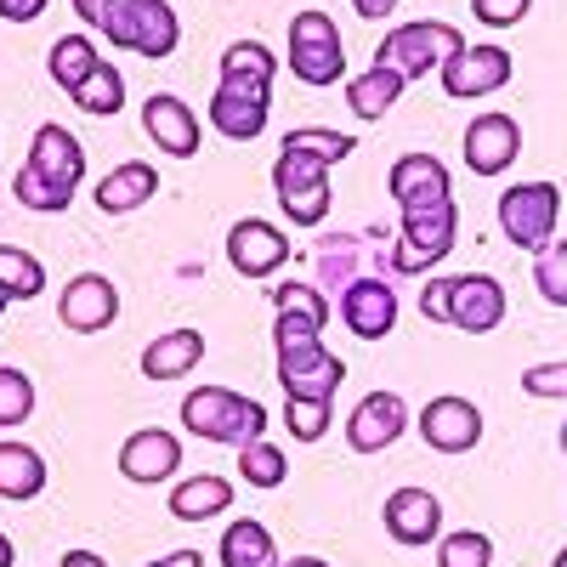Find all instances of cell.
Masks as SVG:
<instances>
[{
    "label": "cell",
    "instance_id": "6da1fadb",
    "mask_svg": "<svg viewBox=\"0 0 567 567\" xmlns=\"http://www.w3.org/2000/svg\"><path fill=\"white\" fill-rule=\"evenodd\" d=\"M80 182H85V142H80L69 125L45 120V125L34 131V142H29L23 171L12 176V199H18L23 210L58 216V210L74 205Z\"/></svg>",
    "mask_w": 567,
    "mask_h": 567
},
{
    "label": "cell",
    "instance_id": "7a4b0ae2",
    "mask_svg": "<svg viewBox=\"0 0 567 567\" xmlns=\"http://www.w3.org/2000/svg\"><path fill=\"white\" fill-rule=\"evenodd\" d=\"M182 425L205 443H227V449H245L261 443L267 432V409L245 392H227V386H199L182 398Z\"/></svg>",
    "mask_w": 567,
    "mask_h": 567
},
{
    "label": "cell",
    "instance_id": "3957f363",
    "mask_svg": "<svg viewBox=\"0 0 567 567\" xmlns=\"http://www.w3.org/2000/svg\"><path fill=\"white\" fill-rule=\"evenodd\" d=\"M103 29V40H114L120 52H136V58H171L176 40H182V23L171 12V0H109L103 18L91 23Z\"/></svg>",
    "mask_w": 567,
    "mask_h": 567
},
{
    "label": "cell",
    "instance_id": "277c9868",
    "mask_svg": "<svg viewBox=\"0 0 567 567\" xmlns=\"http://www.w3.org/2000/svg\"><path fill=\"white\" fill-rule=\"evenodd\" d=\"M272 194L296 227H318L329 216V159L284 136V154L272 165Z\"/></svg>",
    "mask_w": 567,
    "mask_h": 567
},
{
    "label": "cell",
    "instance_id": "5b68a950",
    "mask_svg": "<svg viewBox=\"0 0 567 567\" xmlns=\"http://www.w3.org/2000/svg\"><path fill=\"white\" fill-rule=\"evenodd\" d=\"M465 52V34L454 23H432V18H420V23H398L381 45H374V63H386L398 69L403 80H425L432 69H443L449 58Z\"/></svg>",
    "mask_w": 567,
    "mask_h": 567
},
{
    "label": "cell",
    "instance_id": "8992f818",
    "mask_svg": "<svg viewBox=\"0 0 567 567\" xmlns=\"http://www.w3.org/2000/svg\"><path fill=\"white\" fill-rule=\"evenodd\" d=\"M272 120V80L245 74V69H221V85L210 97V125L227 142H256Z\"/></svg>",
    "mask_w": 567,
    "mask_h": 567
},
{
    "label": "cell",
    "instance_id": "52a82bcc",
    "mask_svg": "<svg viewBox=\"0 0 567 567\" xmlns=\"http://www.w3.org/2000/svg\"><path fill=\"white\" fill-rule=\"evenodd\" d=\"M561 221V187L556 182H516L499 194V233L516 250H545Z\"/></svg>",
    "mask_w": 567,
    "mask_h": 567
},
{
    "label": "cell",
    "instance_id": "ba28073f",
    "mask_svg": "<svg viewBox=\"0 0 567 567\" xmlns=\"http://www.w3.org/2000/svg\"><path fill=\"white\" fill-rule=\"evenodd\" d=\"M454 233H460V210H454V199L403 210L398 245H392V267H398V272H425V267H437V261L454 250Z\"/></svg>",
    "mask_w": 567,
    "mask_h": 567
},
{
    "label": "cell",
    "instance_id": "9c48e42d",
    "mask_svg": "<svg viewBox=\"0 0 567 567\" xmlns=\"http://www.w3.org/2000/svg\"><path fill=\"white\" fill-rule=\"evenodd\" d=\"M290 69L301 85H336L347 80V45L329 12H296L290 23Z\"/></svg>",
    "mask_w": 567,
    "mask_h": 567
},
{
    "label": "cell",
    "instance_id": "30bf717a",
    "mask_svg": "<svg viewBox=\"0 0 567 567\" xmlns=\"http://www.w3.org/2000/svg\"><path fill=\"white\" fill-rule=\"evenodd\" d=\"M341 381H347V363L323 341L278 347V386H284V398H336Z\"/></svg>",
    "mask_w": 567,
    "mask_h": 567
},
{
    "label": "cell",
    "instance_id": "8fae6325",
    "mask_svg": "<svg viewBox=\"0 0 567 567\" xmlns=\"http://www.w3.org/2000/svg\"><path fill=\"white\" fill-rule=\"evenodd\" d=\"M420 437H425V449H437V454H471L483 443V409L471 403V398H432L420 409Z\"/></svg>",
    "mask_w": 567,
    "mask_h": 567
},
{
    "label": "cell",
    "instance_id": "7c38bea8",
    "mask_svg": "<svg viewBox=\"0 0 567 567\" xmlns=\"http://www.w3.org/2000/svg\"><path fill=\"white\" fill-rule=\"evenodd\" d=\"M437 74H443V91L454 103H477V97H494L511 80V52L505 45H465V52L449 58Z\"/></svg>",
    "mask_w": 567,
    "mask_h": 567
},
{
    "label": "cell",
    "instance_id": "4fadbf2b",
    "mask_svg": "<svg viewBox=\"0 0 567 567\" xmlns=\"http://www.w3.org/2000/svg\"><path fill=\"white\" fill-rule=\"evenodd\" d=\"M505 318V284L488 272H460L449 278V323L465 336H488Z\"/></svg>",
    "mask_w": 567,
    "mask_h": 567
},
{
    "label": "cell",
    "instance_id": "5bb4252c",
    "mask_svg": "<svg viewBox=\"0 0 567 567\" xmlns=\"http://www.w3.org/2000/svg\"><path fill=\"white\" fill-rule=\"evenodd\" d=\"M58 318H63V329H74V336H97V329H109L120 318L114 278H103V272L69 278V290L58 296Z\"/></svg>",
    "mask_w": 567,
    "mask_h": 567
},
{
    "label": "cell",
    "instance_id": "9a60e30c",
    "mask_svg": "<svg viewBox=\"0 0 567 567\" xmlns=\"http://www.w3.org/2000/svg\"><path fill=\"white\" fill-rule=\"evenodd\" d=\"M227 261H233L239 278H272L284 261H290V239H284L272 221L245 216V221H233V233H227Z\"/></svg>",
    "mask_w": 567,
    "mask_h": 567
},
{
    "label": "cell",
    "instance_id": "2e32d148",
    "mask_svg": "<svg viewBox=\"0 0 567 567\" xmlns=\"http://www.w3.org/2000/svg\"><path fill=\"white\" fill-rule=\"evenodd\" d=\"M409 432V403L398 392H369L352 414H347V443L352 454H381Z\"/></svg>",
    "mask_w": 567,
    "mask_h": 567
},
{
    "label": "cell",
    "instance_id": "e0dca14e",
    "mask_svg": "<svg viewBox=\"0 0 567 567\" xmlns=\"http://www.w3.org/2000/svg\"><path fill=\"white\" fill-rule=\"evenodd\" d=\"M523 154V125L511 114H477L465 125V165L477 176H505Z\"/></svg>",
    "mask_w": 567,
    "mask_h": 567
},
{
    "label": "cell",
    "instance_id": "ac0fdd59",
    "mask_svg": "<svg viewBox=\"0 0 567 567\" xmlns=\"http://www.w3.org/2000/svg\"><path fill=\"white\" fill-rule=\"evenodd\" d=\"M142 131H148V142L159 154H171V159H194L199 154V114L187 109L182 97H171V91H154V97L142 103Z\"/></svg>",
    "mask_w": 567,
    "mask_h": 567
},
{
    "label": "cell",
    "instance_id": "d6986e66",
    "mask_svg": "<svg viewBox=\"0 0 567 567\" xmlns=\"http://www.w3.org/2000/svg\"><path fill=\"white\" fill-rule=\"evenodd\" d=\"M176 465H182V443H176V432H159V425H148V432H131V437L120 443V477H125V483H142V488L171 483Z\"/></svg>",
    "mask_w": 567,
    "mask_h": 567
},
{
    "label": "cell",
    "instance_id": "ffe728a7",
    "mask_svg": "<svg viewBox=\"0 0 567 567\" xmlns=\"http://www.w3.org/2000/svg\"><path fill=\"white\" fill-rule=\"evenodd\" d=\"M341 318L358 341H386L398 329V296L386 278H352L341 296Z\"/></svg>",
    "mask_w": 567,
    "mask_h": 567
},
{
    "label": "cell",
    "instance_id": "44dd1931",
    "mask_svg": "<svg viewBox=\"0 0 567 567\" xmlns=\"http://www.w3.org/2000/svg\"><path fill=\"white\" fill-rule=\"evenodd\" d=\"M386 194L398 210H414V205H443L454 194V182H449V165L437 154H403L386 171Z\"/></svg>",
    "mask_w": 567,
    "mask_h": 567
},
{
    "label": "cell",
    "instance_id": "7402d4cb",
    "mask_svg": "<svg viewBox=\"0 0 567 567\" xmlns=\"http://www.w3.org/2000/svg\"><path fill=\"white\" fill-rule=\"evenodd\" d=\"M272 341L278 347H296V341H318V329L329 323V301L318 296V284H272Z\"/></svg>",
    "mask_w": 567,
    "mask_h": 567
},
{
    "label": "cell",
    "instance_id": "603a6c76",
    "mask_svg": "<svg viewBox=\"0 0 567 567\" xmlns=\"http://www.w3.org/2000/svg\"><path fill=\"white\" fill-rule=\"evenodd\" d=\"M381 523H386V534H392L398 545L414 550V545H432V539L443 534V505H437L432 488H398V494H386Z\"/></svg>",
    "mask_w": 567,
    "mask_h": 567
},
{
    "label": "cell",
    "instance_id": "cb8c5ba5",
    "mask_svg": "<svg viewBox=\"0 0 567 567\" xmlns=\"http://www.w3.org/2000/svg\"><path fill=\"white\" fill-rule=\"evenodd\" d=\"M205 358V336L199 329H159V336L142 347V374L148 381H182V374H194Z\"/></svg>",
    "mask_w": 567,
    "mask_h": 567
},
{
    "label": "cell",
    "instance_id": "d4e9b609",
    "mask_svg": "<svg viewBox=\"0 0 567 567\" xmlns=\"http://www.w3.org/2000/svg\"><path fill=\"white\" fill-rule=\"evenodd\" d=\"M154 194H159V171L148 159H125V165H114L97 182V210L103 216H131V210L148 205Z\"/></svg>",
    "mask_w": 567,
    "mask_h": 567
},
{
    "label": "cell",
    "instance_id": "484cf974",
    "mask_svg": "<svg viewBox=\"0 0 567 567\" xmlns=\"http://www.w3.org/2000/svg\"><path fill=\"white\" fill-rule=\"evenodd\" d=\"M403 85H409V80H403L398 69L374 63V69H363V74L347 80V103H352L358 120H386V114L398 109V97H403Z\"/></svg>",
    "mask_w": 567,
    "mask_h": 567
},
{
    "label": "cell",
    "instance_id": "4316f807",
    "mask_svg": "<svg viewBox=\"0 0 567 567\" xmlns=\"http://www.w3.org/2000/svg\"><path fill=\"white\" fill-rule=\"evenodd\" d=\"M216 556H221V567H278V545H272V534L256 523V516L227 523Z\"/></svg>",
    "mask_w": 567,
    "mask_h": 567
},
{
    "label": "cell",
    "instance_id": "83f0119b",
    "mask_svg": "<svg viewBox=\"0 0 567 567\" xmlns=\"http://www.w3.org/2000/svg\"><path fill=\"white\" fill-rule=\"evenodd\" d=\"M233 505V483L227 477H187L171 488V516L176 523H210Z\"/></svg>",
    "mask_w": 567,
    "mask_h": 567
},
{
    "label": "cell",
    "instance_id": "f1b7e54d",
    "mask_svg": "<svg viewBox=\"0 0 567 567\" xmlns=\"http://www.w3.org/2000/svg\"><path fill=\"white\" fill-rule=\"evenodd\" d=\"M45 488V460L29 443H0V499H34Z\"/></svg>",
    "mask_w": 567,
    "mask_h": 567
},
{
    "label": "cell",
    "instance_id": "f546056e",
    "mask_svg": "<svg viewBox=\"0 0 567 567\" xmlns=\"http://www.w3.org/2000/svg\"><path fill=\"white\" fill-rule=\"evenodd\" d=\"M69 97H74V109H80V114L109 120V114H120V109H125V80H120V69L103 58L97 69H91V74L69 91Z\"/></svg>",
    "mask_w": 567,
    "mask_h": 567
},
{
    "label": "cell",
    "instance_id": "4dcf8cb0",
    "mask_svg": "<svg viewBox=\"0 0 567 567\" xmlns=\"http://www.w3.org/2000/svg\"><path fill=\"white\" fill-rule=\"evenodd\" d=\"M97 63H103V58H97V45H91L85 34H63V40H52V58H45V69H52V80H58L63 91H74Z\"/></svg>",
    "mask_w": 567,
    "mask_h": 567
},
{
    "label": "cell",
    "instance_id": "1f68e13d",
    "mask_svg": "<svg viewBox=\"0 0 567 567\" xmlns=\"http://www.w3.org/2000/svg\"><path fill=\"white\" fill-rule=\"evenodd\" d=\"M0 290H7L12 301H34L45 290V267L18 245H0Z\"/></svg>",
    "mask_w": 567,
    "mask_h": 567
},
{
    "label": "cell",
    "instance_id": "d6a6232c",
    "mask_svg": "<svg viewBox=\"0 0 567 567\" xmlns=\"http://www.w3.org/2000/svg\"><path fill=\"white\" fill-rule=\"evenodd\" d=\"M336 420V398H284V432L296 443H318Z\"/></svg>",
    "mask_w": 567,
    "mask_h": 567
},
{
    "label": "cell",
    "instance_id": "836d02e7",
    "mask_svg": "<svg viewBox=\"0 0 567 567\" xmlns=\"http://www.w3.org/2000/svg\"><path fill=\"white\" fill-rule=\"evenodd\" d=\"M239 477H245L250 488H278L284 477H290V460H284L267 437H261V443H245V449H239Z\"/></svg>",
    "mask_w": 567,
    "mask_h": 567
},
{
    "label": "cell",
    "instance_id": "e575fe53",
    "mask_svg": "<svg viewBox=\"0 0 567 567\" xmlns=\"http://www.w3.org/2000/svg\"><path fill=\"white\" fill-rule=\"evenodd\" d=\"M494 561V539L477 528H460L437 539V567H488Z\"/></svg>",
    "mask_w": 567,
    "mask_h": 567
},
{
    "label": "cell",
    "instance_id": "d590c367",
    "mask_svg": "<svg viewBox=\"0 0 567 567\" xmlns=\"http://www.w3.org/2000/svg\"><path fill=\"white\" fill-rule=\"evenodd\" d=\"M534 284H539V296H545L550 307H567V239H556V245L539 250Z\"/></svg>",
    "mask_w": 567,
    "mask_h": 567
},
{
    "label": "cell",
    "instance_id": "8d00e7d4",
    "mask_svg": "<svg viewBox=\"0 0 567 567\" xmlns=\"http://www.w3.org/2000/svg\"><path fill=\"white\" fill-rule=\"evenodd\" d=\"M34 414V381L23 369H0V425H23Z\"/></svg>",
    "mask_w": 567,
    "mask_h": 567
},
{
    "label": "cell",
    "instance_id": "74e56055",
    "mask_svg": "<svg viewBox=\"0 0 567 567\" xmlns=\"http://www.w3.org/2000/svg\"><path fill=\"white\" fill-rule=\"evenodd\" d=\"M523 392L545 403H567V363H534L523 369Z\"/></svg>",
    "mask_w": 567,
    "mask_h": 567
},
{
    "label": "cell",
    "instance_id": "f35d334b",
    "mask_svg": "<svg viewBox=\"0 0 567 567\" xmlns=\"http://www.w3.org/2000/svg\"><path fill=\"white\" fill-rule=\"evenodd\" d=\"M221 69H245V74H267L272 80V52H267V45L261 40H233L227 45V52H221Z\"/></svg>",
    "mask_w": 567,
    "mask_h": 567
},
{
    "label": "cell",
    "instance_id": "ab89813d",
    "mask_svg": "<svg viewBox=\"0 0 567 567\" xmlns=\"http://www.w3.org/2000/svg\"><path fill=\"white\" fill-rule=\"evenodd\" d=\"M534 0H471V12H477L488 29H511V23H523L528 18Z\"/></svg>",
    "mask_w": 567,
    "mask_h": 567
},
{
    "label": "cell",
    "instance_id": "60d3db41",
    "mask_svg": "<svg viewBox=\"0 0 567 567\" xmlns=\"http://www.w3.org/2000/svg\"><path fill=\"white\" fill-rule=\"evenodd\" d=\"M420 312L432 318V323H449V278H432L420 290Z\"/></svg>",
    "mask_w": 567,
    "mask_h": 567
},
{
    "label": "cell",
    "instance_id": "b9f144b4",
    "mask_svg": "<svg viewBox=\"0 0 567 567\" xmlns=\"http://www.w3.org/2000/svg\"><path fill=\"white\" fill-rule=\"evenodd\" d=\"M45 12V0H0V18L7 23H34Z\"/></svg>",
    "mask_w": 567,
    "mask_h": 567
},
{
    "label": "cell",
    "instance_id": "7bdbcfd3",
    "mask_svg": "<svg viewBox=\"0 0 567 567\" xmlns=\"http://www.w3.org/2000/svg\"><path fill=\"white\" fill-rule=\"evenodd\" d=\"M148 567H205V556H199V550H171V556H159V561H148Z\"/></svg>",
    "mask_w": 567,
    "mask_h": 567
},
{
    "label": "cell",
    "instance_id": "ee69618b",
    "mask_svg": "<svg viewBox=\"0 0 567 567\" xmlns=\"http://www.w3.org/2000/svg\"><path fill=\"white\" fill-rule=\"evenodd\" d=\"M358 7V18H386V12H398V0H352Z\"/></svg>",
    "mask_w": 567,
    "mask_h": 567
},
{
    "label": "cell",
    "instance_id": "f6af8a7d",
    "mask_svg": "<svg viewBox=\"0 0 567 567\" xmlns=\"http://www.w3.org/2000/svg\"><path fill=\"white\" fill-rule=\"evenodd\" d=\"M58 567H109V561H103L97 550H69V556H63Z\"/></svg>",
    "mask_w": 567,
    "mask_h": 567
},
{
    "label": "cell",
    "instance_id": "bcb514c9",
    "mask_svg": "<svg viewBox=\"0 0 567 567\" xmlns=\"http://www.w3.org/2000/svg\"><path fill=\"white\" fill-rule=\"evenodd\" d=\"M103 7H109V0H74V12H80L85 23H97V18H103Z\"/></svg>",
    "mask_w": 567,
    "mask_h": 567
},
{
    "label": "cell",
    "instance_id": "7dc6e473",
    "mask_svg": "<svg viewBox=\"0 0 567 567\" xmlns=\"http://www.w3.org/2000/svg\"><path fill=\"white\" fill-rule=\"evenodd\" d=\"M284 567H329L323 556H296V561H284Z\"/></svg>",
    "mask_w": 567,
    "mask_h": 567
},
{
    "label": "cell",
    "instance_id": "c3c4849f",
    "mask_svg": "<svg viewBox=\"0 0 567 567\" xmlns=\"http://www.w3.org/2000/svg\"><path fill=\"white\" fill-rule=\"evenodd\" d=\"M0 567H12V539L0 534Z\"/></svg>",
    "mask_w": 567,
    "mask_h": 567
},
{
    "label": "cell",
    "instance_id": "681fc988",
    "mask_svg": "<svg viewBox=\"0 0 567 567\" xmlns=\"http://www.w3.org/2000/svg\"><path fill=\"white\" fill-rule=\"evenodd\" d=\"M550 567H567V550H556V561H550Z\"/></svg>",
    "mask_w": 567,
    "mask_h": 567
},
{
    "label": "cell",
    "instance_id": "f907efd6",
    "mask_svg": "<svg viewBox=\"0 0 567 567\" xmlns=\"http://www.w3.org/2000/svg\"><path fill=\"white\" fill-rule=\"evenodd\" d=\"M561 454H567V420H561Z\"/></svg>",
    "mask_w": 567,
    "mask_h": 567
},
{
    "label": "cell",
    "instance_id": "816d5d0a",
    "mask_svg": "<svg viewBox=\"0 0 567 567\" xmlns=\"http://www.w3.org/2000/svg\"><path fill=\"white\" fill-rule=\"evenodd\" d=\"M7 301H12V296H7V290H0V312H7Z\"/></svg>",
    "mask_w": 567,
    "mask_h": 567
}]
</instances>
